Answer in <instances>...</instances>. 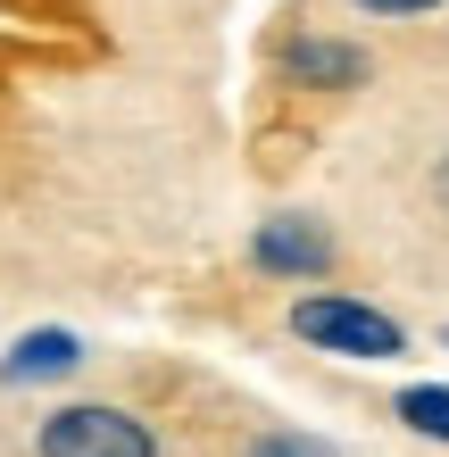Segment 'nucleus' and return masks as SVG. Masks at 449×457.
Returning <instances> with one entry per match:
<instances>
[{
	"label": "nucleus",
	"mask_w": 449,
	"mask_h": 457,
	"mask_svg": "<svg viewBox=\"0 0 449 457\" xmlns=\"http://www.w3.org/2000/svg\"><path fill=\"white\" fill-rule=\"evenodd\" d=\"M292 341L325 349V358H408V325L383 316L375 300H350V291H308V300H292Z\"/></svg>",
	"instance_id": "1"
},
{
	"label": "nucleus",
	"mask_w": 449,
	"mask_h": 457,
	"mask_svg": "<svg viewBox=\"0 0 449 457\" xmlns=\"http://www.w3.org/2000/svg\"><path fill=\"white\" fill-rule=\"evenodd\" d=\"M250 266L275 283H316L333 266V233L308 217V208H275V217H258L250 233Z\"/></svg>",
	"instance_id": "3"
},
{
	"label": "nucleus",
	"mask_w": 449,
	"mask_h": 457,
	"mask_svg": "<svg viewBox=\"0 0 449 457\" xmlns=\"http://www.w3.org/2000/svg\"><path fill=\"white\" fill-rule=\"evenodd\" d=\"M34 457H158V433H150L134 408L75 399V408H50L34 424Z\"/></svg>",
	"instance_id": "2"
},
{
	"label": "nucleus",
	"mask_w": 449,
	"mask_h": 457,
	"mask_svg": "<svg viewBox=\"0 0 449 457\" xmlns=\"http://www.w3.org/2000/svg\"><path fill=\"white\" fill-rule=\"evenodd\" d=\"M433 200L449 208V158H441V167H433Z\"/></svg>",
	"instance_id": "9"
},
{
	"label": "nucleus",
	"mask_w": 449,
	"mask_h": 457,
	"mask_svg": "<svg viewBox=\"0 0 449 457\" xmlns=\"http://www.w3.org/2000/svg\"><path fill=\"white\" fill-rule=\"evenodd\" d=\"M350 9H366V17H433L441 0H350Z\"/></svg>",
	"instance_id": "8"
},
{
	"label": "nucleus",
	"mask_w": 449,
	"mask_h": 457,
	"mask_svg": "<svg viewBox=\"0 0 449 457\" xmlns=\"http://www.w3.org/2000/svg\"><path fill=\"white\" fill-rule=\"evenodd\" d=\"M391 416H400L416 441H449V383H408L391 399Z\"/></svg>",
	"instance_id": "6"
},
{
	"label": "nucleus",
	"mask_w": 449,
	"mask_h": 457,
	"mask_svg": "<svg viewBox=\"0 0 449 457\" xmlns=\"http://www.w3.org/2000/svg\"><path fill=\"white\" fill-rule=\"evenodd\" d=\"M242 457H341L333 441H316V433H292V424H267V433H250Z\"/></svg>",
	"instance_id": "7"
},
{
	"label": "nucleus",
	"mask_w": 449,
	"mask_h": 457,
	"mask_svg": "<svg viewBox=\"0 0 449 457\" xmlns=\"http://www.w3.org/2000/svg\"><path fill=\"white\" fill-rule=\"evenodd\" d=\"M275 67H283V84H308V92H358L366 75H375L358 42L316 34V25H308V34H292V42L275 50Z\"/></svg>",
	"instance_id": "4"
},
{
	"label": "nucleus",
	"mask_w": 449,
	"mask_h": 457,
	"mask_svg": "<svg viewBox=\"0 0 449 457\" xmlns=\"http://www.w3.org/2000/svg\"><path fill=\"white\" fill-rule=\"evenodd\" d=\"M441 349H449V325H441Z\"/></svg>",
	"instance_id": "10"
},
{
	"label": "nucleus",
	"mask_w": 449,
	"mask_h": 457,
	"mask_svg": "<svg viewBox=\"0 0 449 457\" xmlns=\"http://www.w3.org/2000/svg\"><path fill=\"white\" fill-rule=\"evenodd\" d=\"M84 366V341H75L67 325H42V333H17L9 358H0V383L9 391H34V383H59V374Z\"/></svg>",
	"instance_id": "5"
}]
</instances>
